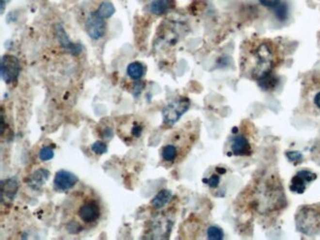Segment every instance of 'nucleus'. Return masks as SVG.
I'll use <instances>...</instances> for the list:
<instances>
[{
    "instance_id": "obj_5",
    "label": "nucleus",
    "mask_w": 320,
    "mask_h": 240,
    "mask_svg": "<svg viewBox=\"0 0 320 240\" xmlns=\"http://www.w3.org/2000/svg\"><path fill=\"white\" fill-rule=\"evenodd\" d=\"M190 100L186 97H177L168 102L162 110L163 121L167 125H174L188 111Z\"/></svg>"
},
{
    "instance_id": "obj_10",
    "label": "nucleus",
    "mask_w": 320,
    "mask_h": 240,
    "mask_svg": "<svg viewBox=\"0 0 320 240\" xmlns=\"http://www.w3.org/2000/svg\"><path fill=\"white\" fill-rule=\"evenodd\" d=\"M230 149L233 155L235 156H249L252 154L251 143L242 133H238L233 136Z\"/></svg>"
},
{
    "instance_id": "obj_13",
    "label": "nucleus",
    "mask_w": 320,
    "mask_h": 240,
    "mask_svg": "<svg viewBox=\"0 0 320 240\" xmlns=\"http://www.w3.org/2000/svg\"><path fill=\"white\" fill-rule=\"evenodd\" d=\"M49 177V171L41 168L36 170L29 177V184L33 189H39L43 186Z\"/></svg>"
},
{
    "instance_id": "obj_2",
    "label": "nucleus",
    "mask_w": 320,
    "mask_h": 240,
    "mask_svg": "<svg viewBox=\"0 0 320 240\" xmlns=\"http://www.w3.org/2000/svg\"><path fill=\"white\" fill-rule=\"evenodd\" d=\"M74 210L77 220L75 222L68 223L67 229L71 234H78L84 226L95 225L102 218V206L94 194L85 193L74 194Z\"/></svg>"
},
{
    "instance_id": "obj_24",
    "label": "nucleus",
    "mask_w": 320,
    "mask_h": 240,
    "mask_svg": "<svg viewBox=\"0 0 320 240\" xmlns=\"http://www.w3.org/2000/svg\"><path fill=\"white\" fill-rule=\"evenodd\" d=\"M220 181H221V177L217 174H213L208 179H205V182L208 185L209 188H212V189L217 188L220 184Z\"/></svg>"
},
{
    "instance_id": "obj_8",
    "label": "nucleus",
    "mask_w": 320,
    "mask_h": 240,
    "mask_svg": "<svg viewBox=\"0 0 320 240\" xmlns=\"http://www.w3.org/2000/svg\"><path fill=\"white\" fill-rule=\"evenodd\" d=\"M318 176L308 170H302L298 172L291 179V192L302 194L306 191L307 186L317 179Z\"/></svg>"
},
{
    "instance_id": "obj_17",
    "label": "nucleus",
    "mask_w": 320,
    "mask_h": 240,
    "mask_svg": "<svg viewBox=\"0 0 320 240\" xmlns=\"http://www.w3.org/2000/svg\"><path fill=\"white\" fill-rule=\"evenodd\" d=\"M145 73V68L140 62H132L127 68V74L133 80H138L143 77Z\"/></svg>"
},
{
    "instance_id": "obj_20",
    "label": "nucleus",
    "mask_w": 320,
    "mask_h": 240,
    "mask_svg": "<svg viewBox=\"0 0 320 240\" xmlns=\"http://www.w3.org/2000/svg\"><path fill=\"white\" fill-rule=\"evenodd\" d=\"M208 239V240H223L224 239V232L218 226H210L207 231Z\"/></svg>"
},
{
    "instance_id": "obj_22",
    "label": "nucleus",
    "mask_w": 320,
    "mask_h": 240,
    "mask_svg": "<svg viewBox=\"0 0 320 240\" xmlns=\"http://www.w3.org/2000/svg\"><path fill=\"white\" fill-rule=\"evenodd\" d=\"M53 157H54V150L50 146H44L39 152V158L44 161L53 159Z\"/></svg>"
},
{
    "instance_id": "obj_16",
    "label": "nucleus",
    "mask_w": 320,
    "mask_h": 240,
    "mask_svg": "<svg viewBox=\"0 0 320 240\" xmlns=\"http://www.w3.org/2000/svg\"><path fill=\"white\" fill-rule=\"evenodd\" d=\"M58 33L59 42L61 43L62 46L68 52H70L72 54H76V53H79L81 51V47L79 45H76V44L70 42V40L67 37L66 32L64 31V29H62L61 27H59V29H58Z\"/></svg>"
},
{
    "instance_id": "obj_12",
    "label": "nucleus",
    "mask_w": 320,
    "mask_h": 240,
    "mask_svg": "<svg viewBox=\"0 0 320 240\" xmlns=\"http://www.w3.org/2000/svg\"><path fill=\"white\" fill-rule=\"evenodd\" d=\"M161 159L167 163H175L182 157L177 147L172 143L168 142L161 148Z\"/></svg>"
},
{
    "instance_id": "obj_9",
    "label": "nucleus",
    "mask_w": 320,
    "mask_h": 240,
    "mask_svg": "<svg viewBox=\"0 0 320 240\" xmlns=\"http://www.w3.org/2000/svg\"><path fill=\"white\" fill-rule=\"evenodd\" d=\"M78 178L73 173L66 170H60L55 176L54 188L56 191L63 192L71 190L77 183Z\"/></svg>"
},
{
    "instance_id": "obj_18",
    "label": "nucleus",
    "mask_w": 320,
    "mask_h": 240,
    "mask_svg": "<svg viewBox=\"0 0 320 240\" xmlns=\"http://www.w3.org/2000/svg\"><path fill=\"white\" fill-rule=\"evenodd\" d=\"M98 13L102 15L103 18H109L115 13V7L111 2L104 1L100 5L98 9Z\"/></svg>"
},
{
    "instance_id": "obj_4",
    "label": "nucleus",
    "mask_w": 320,
    "mask_h": 240,
    "mask_svg": "<svg viewBox=\"0 0 320 240\" xmlns=\"http://www.w3.org/2000/svg\"><path fill=\"white\" fill-rule=\"evenodd\" d=\"M296 225L306 235L320 234V211L312 207L303 208L296 215Z\"/></svg>"
},
{
    "instance_id": "obj_21",
    "label": "nucleus",
    "mask_w": 320,
    "mask_h": 240,
    "mask_svg": "<svg viewBox=\"0 0 320 240\" xmlns=\"http://www.w3.org/2000/svg\"><path fill=\"white\" fill-rule=\"evenodd\" d=\"M91 150L98 154V155H102L107 152V144L102 141L95 142L92 145H91Z\"/></svg>"
},
{
    "instance_id": "obj_7",
    "label": "nucleus",
    "mask_w": 320,
    "mask_h": 240,
    "mask_svg": "<svg viewBox=\"0 0 320 240\" xmlns=\"http://www.w3.org/2000/svg\"><path fill=\"white\" fill-rule=\"evenodd\" d=\"M106 25L104 18L97 12H93L87 16L86 29L87 34L93 40H99L105 33Z\"/></svg>"
},
{
    "instance_id": "obj_26",
    "label": "nucleus",
    "mask_w": 320,
    "mask_h": 240,
    "mask_svg": "<svg viewBox=\"0 0 320 240\" xmlns=\"http://www.w3.org/2000/svg\"><path fill=\"white\" fill-rule=\"evenodd\" d=\"M314 102H315V104L320 109V91L316 95V97L314 99Z\"/></svg>"
},
{
    "instance_id": "obj_6",
    "label": "nucleus",
    "mask_w": 320,
    "mask_h": 240,
    "mask_svg": "<svg viewBox=\"0 0 320 240\" xmlns=\"http://www.w3.org/2000/svg\"><path fill=\"white\" fill-rule=\"evenodd\" d=\"M21 71L20 62L17 57L11 55H6L2 57L1 61V75L2 79L10 84L15 82L18 78Z\"/></svg>"
},
{
    "instance_id": "obj_3",
    "label": "nucleus",
    "mask_w": 320,
    "mask_h": 240,
    "mask_svg": "<svg viewBox=\"0 0 320 240\" xmlns=\"http://www.w3.org/2000/svg\"><path fill=\"white\" fill-rule=\"evenodd\" d=\"M257 211L260 213L274 211L283 208L286 205V197L283 186L274 177L264 179L256 192V203Z\"/></svg>"
},
{
    "instance_id": "obj_25",
    "label": "nucleus",
    "mask_w": 320,
    "mask_h": 240,
    "mask_svg": "<svg viewBox=\"0 0 320 240\" xmlns=\"http://www.w3.org/2000/svg\"><path fill=\"white\" fill-rule=\"evenodd\" d=\"M259 3L261 4L263 7L268 8L270 10H274L277 6L282 2L281 0H258Z\"/></svg>"
},
{
    "instance_id": "obj_14",
    "label": "nucleus",
    "mask_w": 320,
    "mask_h": 240,
    "mask_svg": "<svg viewBox=\"0 0 320 240\" xmlns=\"http://www.w3.org/2000/svg\"><path fill=\"white\" fill-rule=\"evenodd\" d=\"M171 199L172 192L170 191L161 190L156 194V196L153 198V200L151 201V205L155 209H160L165 207V205H167Z\"/></svg>"
},
{
    "instance_id": "obj_23",
    "label": "nucleus",
    "mask_w": 320,
    "mask_h": 240,
    "mask_svg": "<svg viewBox=\"0 0 320 240\" xmlns=\"http://www.w3.org/2000/svg\"><path fill=\"white\" fill-rule=\"evenodd\" d=\"M286 155L288 157L289 161L296 163V164L302 162L304 160V156L299 151H289V152H287Z\"/></svg>"
},
{
    "instance_id": "obj_15",
    "label": "nucleus",
    "mask_w": 320,
    "mask_h": 240,
    "mask_svg": "<svg viewBox=\"0 0 320 240\" xmlns=\"http://www.w3.org/2000/svg\"><path fill=\"white\" fill-rule=\"evenodd\" d=\"M18 191V183L15 178H10L2 181V198L13 200Z\"/></svg>"
},
{
    "instance_id": "obj_1",
    "label": "nucleus",
    "mask_w": 320,
    "mask_h": 240,
    "mask_svg": "<svg viewBox=\"0 0 320 240\" xmlns=\"http://www.w3.org/2000/svg\"><path fill=\"white\" fill-rule=\"evenodd\" d=\"M240 67L242 72L257 82L268 75L279 62V50L269 39H256L243 45Z\"/></svg>"
},
{
    "instance_id": "obj_19",
    "label": "nucleus",
    "mask_w": 320,
    "mask_h": 240,
    "mask_svg": "<svg viewBox=\"0 0 320 240\" xmlns=\"http://www.w3.org/2000/svg\"><path fill=\"white\" fill-rule=\"evenodd\" d=\"M272 12L280 21H285L288 15V5L284 2H281L274 10H272Z\"/></svg>"
},
{
    "instance_id": "obj_11",
    "label": "nucleus",
    "mask_w": 320,
    "mask_h": 240,
    "mask_svg": "<svg viewBox=\"0 0 320 240\" xmlns=\"http://www.w3.org/2000/svg\"><path fill=\"white\" fill-rule=\"evenodd\" d=\"M175 7V0H153L148 6V10L153 15H161L173 10Z\"/></svg>"
}]
</instances>
